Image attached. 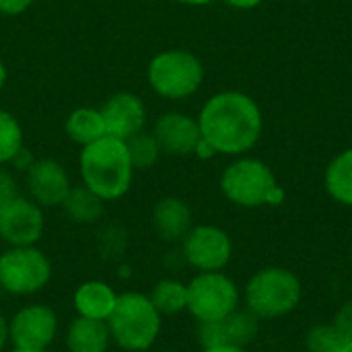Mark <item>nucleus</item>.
Instances as JSON below:
<instances>
[{
	"label": "nucleus",
	"mask_w": 352,
	"mask_h": 352,
	"mask_svg": "<svg viewBox=\"0 0 352 352\" xmlns=\"http://www.w3.org/2000/svg\"><path fill=\"white\" fill-rule=\"evenodd\" d=\"M111 342L126 352H146L159 338L163 316L144 293L118 295L116 307L107 318Z\"/></svg>",
	"instance_id": "obj_3"
},
{
	"label": "nucleus",
	"mask_w": 352,
	"mask_h": 352,
	"mask_svg": "<svg viewBox=\"0 0 352 352\" xmlns=\"http://www.w3.org/2000/svg\"><path fill=\"white\" fill-rule=\"evenodd\" d=\"M62 208L70 221H74L78 225H93L103 217L105 200H101L87 186H72L66 200L62 202Z\"/></svg>",
	"instance_id": "obj_19"
},
{
	"label": "nucleus",
	"mask_w": 352,
	"mask_h": 352,
	"mask_svg": "<svg viewBox=\"0 0 352 352\" xmlns=\"http://www.w3.org/2000/svg\"><path fill=\"white\" fill-rule=\"evenodd\" d=\"M6 66H4V62L0 60V91L4 89V85H6Z\"/></svg>",
	"instance_id": "obj_34"
},
{
	"label": "nucleus",
	"mask_w": 352,
	"mask_h": 352,
	"mask_svg": "<svg viewBox=\"0 0 352 352\" xmlns=\"http://www.w3.org/2000/svg\"><path fill=\"white\" fill-rule=\"evenodd\" d=\"M105 134L118 140H130L146 126V107L144 101L128 91L111 95L101 107Z\"/></svg>",
	"instance_id": "obj_13"
},
{
	"label": "nucleus",
	"mask_w": 352,
	"mask_h": 352,
	"mask_svg": "<svg viewBox=\"0 0 352 352\" xmlns=\"http://www.w3.org/2000/svg\"><path fill=\"white\" fill-rule=\"evenodd\" d=\"M10 352H47V351H29V349H12Z\"/></svg>",
	"instance_id": "obj_36"
},
{
	"label": "nucleus",
	"mask_w": 352,
	"mask_h": 352,
	"mask_svg": "<svg viewBox=\"0 0 352 352\" xmlns=\"http://www.w3.org/2000/svg\"><path fill=\"white\" fill-rule=\"evenodd\" d=\"M60 330L56 311L45 303L23 305L8 320V342L14 349L47 351Z\"/></svg>",
	"instance_id": "obj_10"
},
{
	"label": "nucleus",
	"mask_w": 352,
	"mask_h": 352,
	"mask_svg": "<svg viewBox=\"0 0 352 352\" xmlns=\"http://www.w3.org/2000/svg\"><path fill=\"white\" fill-rule=\"evenodd\" d=\"M151 301L161 316H177L186 311L188 305V291L186 285L173 278L159 280L151 291Z\"/></svg>",
	"instance_id": "obj_21"
},
{
	"label": "nucleus",
	"mask_w": 352,
	"mask_h": 352,
	"mask_svg": "<svg viewBox=\"0 0 352 352\" xmlns=\"http://www.w3.org/2000/svg\"><path fill=\"white\" fill-rule=\"evenodd\" d=\"M126 146H128V155H130L134 169H151L161 157V146L157 138L153 136V132L151 134L144 130L138 132L136 136L126 140Z\"/></svg>",
	"instance_id": "obj_24"
},
{
	"label": "nucleus",
	"mask_w": 352,
	"mask_h": 352,
	"mask_svg": "<svg viewBox=\"0 0 352 352\" xmlns=\"http://www.w3.org/2000/svg\"><path fill=\"white\" fill-rule=\"evenodd\" d=\"M186 311L198 324L221 322L239 309V289L223 272H198L188 285Z\"/></svg>",
	"instance_id": "obj_8"
},
{
	"label": "nucleus",
	"mask_w": 352,
	"mask_h": 352,
	"mask_svg": "<svg viewBox=\"0 0 352 352\" xmlns=\"http://www.w3.org/2000/svg\"><path fill=\"white\" fill-rule=\"evenodd\" d=\"M192 208L177 196L161 198L153 208V229L165 243L182 241L192 229Z\"/></svg>",
	"instance_id": "obj_15"
},
{
	"label": "nucleus",
	"mask_w": 352,
	"mask_h": 352,
	"mask_svg": "<svg viewBox=\"0 0 352 352\" xmlns=\"http://www.w3.org/2000/svg\"><path fill=\"white\" fill-rule=\"evenodd\" d=\"M182 254L198 272H223L231 262L233 241L217 225H194L182 239Z\"/></svg>",
	"instance_id": "obj_9"
},
{
	"label": "nucleus",
	"mask_w": 352,
	"mask_h": 352,
	"mask_svg": "<svg viewBox=\"0 0 352 352\" xmlns=\"http://www.w3.org/2000/svg\"><path fill=\"white\" fill-rule=\"evenodd\" d=\"M109 344H111V334L107 322L76 316L66 330L68 352H107Z\"/></svg>",
	"instance_id": "obj_17"
},
{
	"label": "nucleus",
	"mask_w": 352,
	"mask_h": 352,
	"mask_svg": "<svg viewBox=\"0 0 352 352\" xmlns=\"http://www.w3.org/2000/svg\"><path fill=\"white\" fill-rule=\"evenodd\" d=\"M45 229L43 208L25 196L0 202V239L8 248L37 245Z\"/></svg>",
	"instance_id": "obj_11"
},
{
	"label": "nucleus",
	"mask_w": 352,
	"mask_h": 352,
	"mask_svg": "<svg viewBox=\"0 0 352 352\" xmlns=\"http://www.w3.org/2000/svg\"><path fill=\"white\" fill-rule=\"evenodd\" d=\"M346 342V336L334 324L314 326L305 336L307 352H340Z\"/></svg>",
	"instance_id": "obj_25"
},
{
	"label": "nucleus",
	"mask_w": 352,
	"mask_h": 352,
	"mask_svg": "<svg viewBox=\"0 0 352 352\" xmlns=\"http://www.w3.org/2000/svg\"><path fill=\"white\" fill-rule=\"evenodd\" d=\"M52 262L37 245L8 248L0 254V289L12 297H31L52 280Z\"/></svg>",
	"instance_id": "obj_7"
},
{
	"label": "nucleus",
	"mask_w": 352,
	"mask_h": 352,
	"mask_svg": "<svg viewBox=\"0 0 352 352\" xmlns=\"http://www.w3.org/2000/svg\"><path fill=\"white\" fill-rule=\"evenodd\" d=\"M196 120L202 138L217 155H243L252 151L264 130L260 105L241 91L212 95Z\"/></svg>",
	"instance_id": "obj_1"
},
{
	"label": "nucleus",
	"mask_w": 352,
	"mask_h": 352,
	"mask_svg": "<svg viewBox=\"0 0 352 352\" xmlns=\"http://www.w3.org/2000/svg\"><path fill=\"white\" fill-rule=\"evenodd\" d=\"M334 326L346 336V340H352V301L344 303L334 320Z\"/></svg>",
	"instance_id": "obj_27"
},
{
	"label": "nucleus",
	"mask_w": 352,
	"mask_h": 352,
	"mask_svg": "<svg viewBox=\"0 0 352 352\" xmlns=\"http://www.w3.org/2000/svg\"><path fill=\"white\" fill-rule=\"evenodd\" d=\"M153 136L157 138L161 153H167L173 157L194 155V151L202 138L198 120H194L192 116L182 113V111L163 113L155 122Z\"/></svg>",
	"instance_id": "obj_14"
},
{
	"label": "nucleus",
	"mask_w": 352,
	"mask_h": 352,
	"mask_svg": "<svg viewBox=\"0 0 352 352\" xmlns=\"http://www.w3.org/2000/svg\"><path fill=\"white\" fill-rule=\"evenodd\" d=\"M29 198L41 208H58L72 190L68 171L56 159H37L25 171Z\"/></svg>",
	"instance_id": "obj_12"
},
{
	"label": "nucleus",
	"mask_w": 352,
	"mask_h": 352,
	"mask_svg": "<svg viewBox=\"0 0 352 352\" xmlns=\"http://www.w3.org/2000/svg\"><path fill=\"white\" fill-rule=\"evenodd\" d=\"M204 352H245V349L243 346H233V344H223V346L204 349Z\"/></svg>",
	"instance_id": "obj_32"
},
{
	"label": "nucleus",
	"mask_w": 352,
	"mask_h": 352,
	"mask_svg": "<svg viewBox=\"0 0 352 352\" xmlns=\"http://www.w3.org/2000/svg\"><path fill=\"white\" fill-rule=\"evenodd\" d=\"M194 155H196V157H200V159H210V157H214L217 153H214V148H212L204 138H200V142H198V146H196Z\"/></svg>",
	"instance_id": "obj_29"
},
{
	"label": "nucleus",
	"mask_w": 352,
	"mask_h": 352,
	"mask_svg": "<svg viewBox=\"0 0 352 352\" xmlns=\"http://www.w3.org/2000/svg\"><path fill=\"white\" fill-rule=\"evenodd\" d=\"M225 198L241 208H258L264 204L278 206L285 202V190L276 184L272 169L260 161L241 157L225 167L221 175Z\"/></svg>",
	"instance_id": "obj_4"
},
{
	"label": "nucleus",
	"mask_w": 352,
	"mask_h": 352,
	"mask_svg": "<svg viewBox=\"0 0 352 352\" xmlns=\"http://www.w3.org/2000/svg\"><path fill=\"white\" fill-rule=\"evenodd\" d=\"M324 184L336 202L352 206V148L342 151L330 161L326 167Z\"/></svg>",
	"instance_id": "obj_20"
},
{
	"label": "nucleus",
	"mask_w": 352,
	"mask_h": 352,
	"mask_svg": "<svg viewBox=\"0 0 352 352\" xmlns=\"http://www.w3.org/2000/svg\"><path fill=\"white\" fill-rule=\"evenodd\" d=\"M303 295L295 272L280 266L262 268L245 285V305L260 320H274L291 314Z\"/></svg>",
	"instance_id": "obj_5"
},
{
	"label": "nucleus",
	"mask_w": 352,
	"mask_h": 352,
	"mask_svg": "<svg viewBox=\"0 0 352 352\" xmlns=\"http://www.w3.org/2000/svg\"><path fill=\"white\" fill-rule=\"evenodd\" d=\"M14 196H19L16 179L12 177L10 171H6V169L0 167V202L10 200V198H14Z\"/></svg>",
	"instance_id": "obj_26"
},
{
	"label": "nucleus",
	"mask_w": 352,
	"mask_h": 352,
	"mask_svg": "<svg viewBox=\"0 0 352 352\" xmlns=\"http://www.w3.org/2000/svg\"><path fill=\"white\" fill-rule=\"evenodd\" d=\"M340 352H352V340H349V342H346V344L342 346V351H340Z\"/></svg>",
	"instance_id": "obj_35"
},
{
	"label": "nucleus",
	"mask_w": 352,
	"mask_h": 352,
	"mask_svg": "<svg viewBox=\"0 0 352 352\" xmlns=\"http://www.w3.org/2000/svg\"><path fill=\"white\" fill-rule=\"evenodd\" d=\"M8 344V320L0 314V352Z\"/></svg>",
	"instance_id": "obj_31"
},
{
	"label": "nucleus",
	"mask_w": 352,
	"mask_h": 352,
	"mask_svg": "<svg viewBox=\"0 0 352 352\" xmlns=\"http://www.w3.org/2000/svg\"><path fill=\"white\" fill-rule=\"evenodd\" d=\"M118 301L116 289L105 280H85L76 287L72 295V305L76 316L107 322Z\"/></svg>",
	"instance_id": "obj_16"
},
{
	"label": "nucleus",
	"mask_w": 352,
	"mask_h": 352,
	"mask_svg": "<svg viewBox=\"0 0 352 352\" xmlns=\"http://www.w3.org/2000/svg\"><path fill=\"white\" fill-rule=\"evenodd\" d=\"M179 4H188V6H204V4H210L214 0H175Z\"/></svg>",
	"instance_id": "obj_33"
},
{
	"label": "nucleus",
	"mask_w": 352,
	"mask_h": 352,
	"mask_svg": "<svg viewBox=\"0 0 352 352\" xmlns=\"http://www.w3.org/2000/svg\"><path fill=\"white\" fill-rule=\"evenodd\" d=\"M258 320L260 318H256L250 309H235L229 318L221 320L225 342L245 349L258 336Z\"/></svg>",
	"instance_id": "obj_22"
},
{
	"label": "nucleus",
	"mask_w": 352,
	"mask_h": 352,
	"mask_svg": "<svg viewBox=\"0 0 352 352\" xmlns=\"http://www.w3.org/2000/svg\"><path fill=\"white\" fill-rule=\"evenodd\" d=\"M78 169L82 186L95 192L101 200L113 202L124 198L134 179V165L124 140L103 136L80 148Z\"/></svg>",
	"instance_id": "obj_2"
},
{
	"label": "nucleus",
	"mask_w": 352,
	"mask_h": 352,
	"mask_svg": "<svg viewBox=\"0 0 352 352\" xmlns=\"http://www.w3.org/2000/svg\"><path fill=\"white\" fill-rule=\"evenodd\" d=\"M146 78L159 97L179 101L198 93L204 80V66L188 50H165L148 62Z\"/></svg>",
	"instance_id": "obj_6"
},
{
	"label": "nucleus",
	"mask_w": 352,
	"mask_h": 352,
	"mask_svg": "<svg viewBox=\"0 0 352 352\" xmlns=\"http://www.w3.org/2000/svg\"><path fill=\"white\" fill-rule=\"evenodd\" d=\"M35 0H0V14H6V16H14V14H21L25 12Z\"/></svg>",
	"instance_id": "obj_28"
},
{
	"label": "nucleus",
	"mask_w": 352,
	"mask_h": 352,
	"mask_svg": "<svg viewBox=\"0 0 352 352\" xmlns=\"http://www.w3.org/2000/svg\"><path fill=\"white\" fill-rule=\"evenodd\" d=\"M64 130H66V136L80 148L107 136L101 109H95V107H76L74 111H70V116L66 118Z\"/></svg>",
	"instance_id": "obj_18"
},
{
	"label": "nucleus",
	"mask_w": 352,
	"mask_h": 352,
	"mask_svg": "<svg viewBox=\"0 0 352 352\" xmlns=\"http://www.w3.org/2000/svg\"><path fill=\"white\" fill-rule=\"evenodd\" d=\"M225 2L233 8H239V10H252V8L262 4V0H225Z\"/></svg>",
	"instance_id": "obj_30"
},
{
	"label": "nucleus",
	"mask_w": 352,
	"mask_h": 352,
	"mask_svg": "<svg viewBox=\"0 0 352 352\" xmlns=\"http://www.w3.org/2000/svg\"><path fill=\"white\" fill-rule=\"evenodd\" d=\"M23 151V128L16 118L0 107V165L12 163Z\"/></svg>",
	"instance_id": "obj_23"
}]
</instances>
